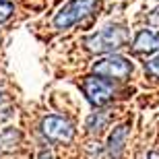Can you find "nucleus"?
Returning a JSON list of instances; mask_svg holds the SVG:
<instances>
[{
  "label": "nucleus",
  "mask_w": 159,
  "mask_h": 159,
  "mask_svg": "<svg viewBox=\"0 0 159 159\" xmlns=\"http://www.w3.org/2000/svg\"><path fill=\"white\" fill-rule=\"evenodd\" d=\"M130 41V31L124 27V25H110L106 29L97 31L93 35L85 37V46L91 52L97 54H110L116 52V50H122L124 46H128Z\"/></svg>",
  "instance_id": "1"
},
{
  "label": "nucleus",
  "mask_w": 159,
  "mask_h": 159,
  "mask_svg": "<svg viewBox=\"0 0 159 159\" xmlns=\"http://www.w3.org/2000/svg\"><path fill=\"white\" fill-rule=\"evenodd\" d=\"M97 8H99V2L97 0H70L68 4H64L56 12L54 27L56 29H68L70 25L83 21L89 15H93Z\"/></svg>",
  "instance_id": "2"
},
{
  "label": "nucleus",
  "mask_w": 159,
  "mask_h": 159,
  "mask_svg": "<svg viewBox=\"0 0 159 159\" xmlns=\"http://www.w3.org/2000/svg\"><path fill=\"white\" fill-rule=\"evenodd\" d=\"M132 72V64L122 56H106V58L97 60L93 64V75H99L110 81H124L130 77Z\"/></svg>",
  "instance_id": "3"
},
{
  "label": "nucleus",
  "mask_w": 159,
  "mask_h": 159,
  "mask_svg": "<svg viewBox=\"0 0 159 159\" xmlns=\"http://www.w3.org/2000/svg\"><path fill=\"white\" fill-rule=\"evenodd\" d=\"M83 93L89 99V103H93L95 107H101L114 97V85L110 83V79L93 75L83 81Z\"/></svg>",
  "instance_id": "4"
},
{
  "label": "nucleus",
  "mask_w": 159,
  "mask_h": 159,
  "mask_svg": "<svg viewBox=\"0 0 159 159\" xmlns=\"http://www.w3.org/2000/svg\"><path fill=\"white\" fill-rule=\"evenodd\" d=\"M39 130L50 143H68L75 136L72 122H68L66 118H60V116H48V118H43Z\"/></svg>",
  "instance_id": "5"
},
{
  "label": "nucleus",
  "mask_w": 159,
  "mask_h": 159,
  "mask_svg": "<svg viewBox=\"0 0 159 159\" xmlns=\"http://www.w3.org/2000/svg\"><path fill=\"white\" fill-rule=\"evenodd\" d=\"M159 50V31L143 29L132 39V52L134 54H153Z\"/></svg>",
  "instance_id": "6"
},
{
  "label": "nucleus",
  "mask_w": 159,
  "mask_h": 159,
  "mask_svg": "<svg viewBox=\"0 0 159 159\" xmlns=\"http://www.w3.org/2000/svg\"><path fill=\"white\" fill-rule=\"evenodd\" d=\"M124 143H126V126H118L114 128V132L107 139L106 147V159H120L124 151Z\"/></svg>",
  "instance_id": "7"
},
{
  "label": "nucleus",
  "mask_w": 159,
  "mask_h": 159,
  "mask_svg": "<svg viewBox=\"0 0 159 159\" xmlns=\"http://www.w3.org/2000/svg\"><path fill=\"white\" fill-rule=\"evenodd\" d=\"M107 120H110V114L107 112H95V114H91L87 118V132H91V134H95V132H99L103 126L107 124Z\"/></svg>",
  "instance_id": "8"
},
{
  "label": "nucleus",
  "mask_w": 159,
  "mask_h": 159,
  "mask_svg": "<svg viewBox=\"0 0 159 159\" xmlns=\"http://www.w3.org/2000/svg\"><path fill=\"white\" fill-rule=\"evenodd\" d=\"M15 12V4L12 2H6V0H0V23H4L12 17Z\"/></svg>",
  "instance_id": "9"
},
{
  "label": "nucleus",
  "mask_w": 159,
  "mask_h": 159,
  "mask_svg": "<svg viewBox=\"0 0 159 159\" xmlns=\"http://www.w3.org/2000/svg\"><path fill=\"white\" fill-rule=\"evenodd\" d=\"M145 70H147V75H151V77L159 79V54H157V56H153L151 60H147V62H145Z\"/></svg>",
  "instance_id": "10"
},
{
  "label": "nucleus",
  "mask_w": 159,
  "mask_h": 159,
  "mask_svg": "<svg viewBox=\"0 0 159 159\" xmlns=\"http://www.w3.org/2000/svg\"><path fill=\"white\" fill-rule=\"evenodd\" d=\"M149 23H151V25H157V27H159V8H155V11L149 15Z\"/></svg>",
  "instance_id": "11"
},
{
  "label": "nucleus",
  "mask_w": 159,
  "mask_h": 159,
  "mask_svg": "<svg viewBox=\"0 0 159 159\" xmlns=\"http://www.w3.org/2000/svg\"><path fill=\"white\" fill-rule=\"evenodd\" d=\"M39 159H52V155L48 153V151H41V153H39Z\"/></svg>",
  "instance_id": "12"
},
{
  "label": "nucleus",
  "mask_w": 159,
  "mask_h": 159,
  "mask_svg": "<svg viewBox=\"0 0 159 159\" xmlns=\"http://www.w3.org/2000/svg\"><path fill=\"white\" fill-rule=\"evenodd\" d=\"M147 159H159V151H153V153H149Z\"/></svg>",
  "instance_id": "13"
}]
</instances>
